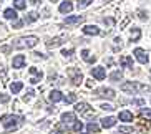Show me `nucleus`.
Segmentation results:
<instances>
[{"mask_svg": "<svg viewBox=\"0 0 151 134\" xmlns=\"http://www.w3.org/2000/svg\"><path fill=\"white\" fill-rule=\"evenodd\" d=\"M115 124H116V118H113V116H108V118H103L101 119L103 128H113Z\"/></svg>", "mask_w": 151, "mask_h": 134, "instance_id": "dca6fc26", "label": "nucleus"}, {"mask_svg": "<svg viewBox=\"0 0 151 134\" xmlns=\"http://www.w3.org/2000/svg\"><path fill=\"white\" fill-rule=\"evenodd\" d=\"M101 109H105V111H113L115 108L111 106V104H106V103H105V104H101Z\"/></svg>", "mask_w": 151, "mask_h": 134, "instance_id": "4c0bfd02", "label": "nucleus"}, {"mask_svg": "<svg viewBox=\"0 0 151 134\" xmlns=\"http://www.w3.org/2000/svg\"><path fill=\"white\" fill-rule=\"evenodd\" d=\"M22 88H23V83H22V81H14V83L10 85V91H12L14 94L20 93V91H22Z\"/></svg>", "mask_w": 151, "mask_h": 134, "instance_id": "a211bd4d", "label": "nucleus"}, {"mask_svg": "<svg viewBox=\"0 0 151 134\" xmlns=\"http://www.w3.org/2000/svg\"><path fill=\"white\" fill-rule=\"evenodd\" d=\"M52 2H57V0H52Z\"/></svg>", "mask_w": 151, "mask_h": 134, "instance_id": "49530a36", "label": "nucleus"}, {"mask_svg": "<svg viewBox=\"0 0 151 134\" xmlns=\"http://www.w3.org/2000/svg\"><path fill=\"white\" fill-rule=\"evenodd\" d=\"M86 128H88L90 133H98V131H100V126L95 124V123H88V124H86Z\"/></svg>", "mask_w": 151, "mask_h": 134, "instance_id": "c85d7f7f", "label": "nucleus"}, {"mask_svg": "<svg viewBox=\"0 0 151 134\" xmlns=\"http://www.w3.org/2000/svg\"><path fill=\"white\" fill-rule=\"evenodd\" d=\"M139 114H141V118H146V119H151V109H146V108H143Z\"/></svg>", "mask_w": 151, "mask_h": 134, "instance_id": "c756f323", "label": "nucleus"}, {"mask_svg": "<svg viewBox=\"0 0 151 134\" xmlns=\"http://www.w3.org/2000/svg\"><path fill=\"white\" fill-rule=\"evenodd\" d=\"M81 58H83L85 61H88V63H95V61H96V56H91L88 50H83V51H81Z\"/></svg>", "mask_w": 151, "mask_h": 134, "instance_id": "412c9836", "label": "nucleus"}, {"mask_svg": "<svg viewBox=\"0 0 151 134\" xmlns=\"http://www.w3.org/2000/svg\"><path fill=\"white\" fill-rule=\"evenodd\" d=\"M33 94H35V91H33V89H28L27 91V94H25V101H28V99H32V96H33Z\"/></svg>", "mask_w": 151, "mask_h": 134, "instance_id": "f704fd0d", "label": "nucleus"}, {"mask_svg": "<svg viewBox=\"0 0 151 134\" xmlns=\"http://www.w3.org/2000/svg\"><path fill=\"white\" fill-rule=\"evenodd\" d=\"M28 73L32 75V78H30V83H32V85L40 83L42 78H43V73H42L40 70H37V68H30V70H28Z\"/></svg>", "mask_w": 151, "mask_h": 134, "instance_id": "0eeeda50", "label": "nucleus"}, {"mask_svg": "<svg viewBox=\"0 0 151 134\" xmlns=\"http://www.w3.org/2000/svg\"><path fill=\"white\" fill-rule=\"evenodd\" d=\"M63 38H53V40H50L48 43H47V46H48V48H55V46H58V45H62L63 43Z\"/></svg>", "mask_w": 151, "mask_h": 134, "instance_id": "5701e85b", "label": "nucleus"}, {"mask_svg": "<svg viewBox=\"0 0 151 134\" xmlns=\"http://www.w3.org/2000/svg\"><path fill=\"white\" fill-rule=\"evenodd\" d=\"M81 129H83V123L81 121H76L75 124H73V131L75 133H81Z\"/></svg>", "mask_w": 151, "mask_h": 134, "instance_id": "7c9ffc66", "label": "nucleus"}, {"mask_svg": "<svg viewBox=\"0 0 151 134\" xmlns=\"http://www.w3.org/2000/svg\"><path fill=\"white\" fill-rule=\"evenodd\" d=\"M35 20H38V14H37V12H30V14L25 17V22L27 23H32V22H35Z\"/></svg>", "mask_w": 151, "mask_h": 134, "instance_id": "b1692460", "label": "nucleus"}, {"mask_svg": "<svg viewBox=\"0 0 151 134\" xmlns=\"http://www.w3.org/2000/svg\"><path fill=\"white\" fill-rule=\"evenodd\" d=\"M62 121H63V124H71V123H75V121H76L75 113H63V114H62Z\"/></svg>", "mask_w": 151, "mask_h": 134, "instance_id": "ddd939ff", "label": "nucleus"}, {"mask_svg": "<svg viewBox=\"0 0 151 134\" xmlns=\"http://www.w3.org/2000/svg\"><path fill=\"white\" fill-rule=\"evenodd\" d=\"M0 51H2V53H9V51H10V46H9V45H4V46L0 48Z\"/></svg>", "mask_w": 151, "mask_h": 134, "instance_id": "58836bf2", "label": "nucleus"}, {"mask_svg": "<svg viewBox=\"0 0 151 134\" xmlns=\"http://www.w3.org/2000/svg\"><path fill=\"white\" fill-rule=\"evenodd\" d=\"M120 65L123 68H133V58L128 56V55H124V56H121V58H120Z\"/></svg>", "mask_w": 151, "mask_h": 134, "instance_id": "4468645a", "label": "nucleus"}, {"mask_svg": "<svg viewBox=\"0 0 151 134\" xmlns=\"http://www.w3.org/2000/svg\"><path fill=\"white\" fill-rule=\"evenodd\" d=\"M133 55L136 56V60H138L139 63H141V65H146L148 60H150V58H148V55H146V51H145L143 48H134Z\"/></svg>", "mask_w": 151, "mask_h": 134, "instance_id": "6e6552de", "label": "nucleus"}, {"mask_svg": "<svg viewBox=\"0 0 151 134\" xmlns=\"http://www.w3.org/2000/svg\"><path fill=\"white\" fill-rule=\"evenodd\" d=\"M14 5L17 10H23L25 7H27V4H25V0H14Z\"/></svg>", "mask_w": 151, "mask_h": 134, "instance_id": "cd10ccee", "label": "nucleus"}, {"mask_svg": "<svg viewBox=\"0 0 151 134\" xmlns=\"http://www.w3.org/2000/svg\"><path fill=\"white\" fill-rule=\"evenodd\" d=\"M25 61H27V60H25V56H23V55H17V56L12 60V66L17 68V70H20V68L25 66Z\"/></svg>", "mask_w": 151, "mask_h": 134, "instance_id": "9d476101", "label": "nucleus"}, {"mask_svg": "<svg viewBox=\"0 0 151 134\" xmlns=\"http://www.w3.org/2000/svg\"><path fill=\"white\" fill-rule=\"evenodd\" d=\"M40 2H42V0H30V4H32V5H38Z\"/></svg>", "mask_w": 151, "mask_h": 134, "instance_id": "37998d69", "label": "nucleus"}, {"mask_svg": "<svg viewBox=\"0 0 151 134\" xmlns=\"http://www.w3.org/2000/svg\"><path fill=\"white\" fill-rule=\"evenodd\" d=\"M0 123L4 124L5 131L7 133H12V131L18 129V126L23 123V118L22 116H15V114H4L0 118Z\"/></svg>", "mask_w": 151, "mask_h": 134, "instance_id": "f257e3e1", "label": "nucleus"}, {"mask_svg": "<svg viewBox=\"0 0 151 134\" xmlns=\"http://www.w3.org/2000/svg\"><path fill=\"white\" fill-rule=\"evenodd\" d=\"M129 36H131V40L133 41H138L139 38H141V30L136 27H133L131 30H129Z\"/></svg>", "mask_w": 151, "mask_h": 134, "instance_id": "6ab92c4d", "label": "nucleus"}, {"mask_svg": "<svg viewBox=\"0 0 151 134\" xmlns=\"http://www.w3.org/2000/svg\"><path fill=\"white\" fill-rule=\"evenodd\" d=\"M91 76H93L95 80L101 81V80H105V78H106V71H105V68H103V66H96V68H93V70H91Z\"/></svg>", "mask_w": 151, "mask_h": 134, "instance_id": "1a4fd4ad", "label": "nucleus"}, {"mask_svg": "<svg viewBox=\"0 0 151 134\" xmlns=\"http://www.w3.org/2000/svg\"><path fill=\"white\" fill-rule=\"evenodd\" d=\"M133 133V128H129V126H120V129H118V134H131Z\"/></svg>", "mask_w": 151, "mask_h": 134, "instance_id": "bb28decb", "label": "nucleus"}, {"mask_svg": "<svg viewBox=\"0 0 151 134\" xmlns=\"http://www.w3.org/2000/svg\"><path fill=\"white\" fill-rule=\"evenodd\" d=\"M9 101H10V96H9V94L0 93V103H9Z\"/></svg>", "mask_w": 151, "mask_h": 134, "instance_id": "473e14b6", "label": "nucleus"}, {"mask_svg": "<svg viewBox=\"0 0 151 134\" xmlns=\"http://www.w3.org/2000/svg\"><path fill=\"white\" fill-rule=\"evenodd\" d=\"M60 12H62V14H70L71 10H73V4H71L70 0H67V2H63L62 5H60Z\"/></svg>", "mask_w": 151, "mask_h": 134, "instance_id": "f3484780", "label": "nucleus"}, {"mask_svg": "<svg viewBox=\"0 0 151 134\" xmlns=\"http://www.w3.org/2000/svg\"><path fill=\"white\" fill-rule=\"evenodd\" d=\"M121 91H124V93H138V91H141V93H146V91H150V86L146 85H139V83H134V81H126V83H123L121 85Z\"/></svg>", "mask_w": 151, "mask_h": 134, "instance_id": "f03ea898", "label": "nucleus"}, {"mask_svg": "<svg viewBox=\"0 0 151 134\" xmlns=\"http://www.w3.org/2000/svg\"><path fill=\"white\" fill-rule=\"evenodd\" d=\"M105 2H111V0H105Z\"/></svg>", "mask_w": 151, "mask_h": 134, "instance_id": "c03bdc74", "label": "nucleus"}, {"mask_svg": "<svg viewBox=\"0 0 151 134\" xmlns=\"http://www.w3.org/2000/svg\"><path fill=\"white\" fill-rule=\"evenodd\" d=\"M78 134H85V133H78Z\"/></svg>", "mask_w": 151, "mask_h": 134, "instance_id": "a18cd8bd", "label": "nucleus"}, {"mask_svg": "<svg viewBox=\"0 0 151 134\" xmlns=\"http://www.w3.org/2000/svg\"><path fill=\"white\" fill-rule=\"evenodd\" d=\"M118 118H120V121H133V113H129V111H121L120 114H118Z\"/></svg>", "mask_w": 151, "mask_h": 134, "instance_id": "aec40b11", "label": "nucleus"}, {"mask_svg": "<svg viewBox=\"0 0 151 134\" xmlns=\"http://www.w3.org/2000/svg\"><path fill=\"white\" fill-rule=\"evenodd\" d=\"M95 94H96L98 98H108V99H113L115 98V91L111 88H100L95 91Z\"/></svg>", "mask_w": 151, "mask_h": 134, "instance_id": "423d86ee", "label": "nucleus"}, {"mask_svg": "<svg viewBox=\"0 0 151 134\" xmlns=\"http://www.w3.org/2000/svg\"><path fill=\"white\" fill-rule=\"evenodd\" d=\"M131 103H133L134 106H143V104H145V99H133Z\"/></svg>", "mask_w": 151, "mask_h": 134, "instance_id": "e433bc0d", "label": "nucleus"}, {"mask_svg": "<svg viewBox=\"0 0 151 134\" xmlns=\"http://www.w3.org/2000/svg\"><path fill=\"white\" fill-rule=\"evenodd\" d=\"M37 43H38V36L30 35V36H23V38H18L17 43H14V46H15V48H33Z\"/></svg>", "mask_w": 151, "mask_h": 134, "instance_id": "7ed1b4c3", "label": "nucleus"}, {"mask_svg": "<svg viewBox=\"0 0 151 134\" xmlns=\"http://www.w3.org/2000/svg\"><path fill=\"white\" fill-rule=\"evenodd\" d=\"M83 22V17L81 15H73V17H67V20H65V23L67 25H78V23Z\"/></svg>", "mask_w": 151, "mask_h": 134, "instance_id": "2eb2a0df", "label": "nucleus"}, {"mask_svg": "<svg viewBox=\"0 0 151 134\" xmlns=\"http://www.w3.org/2000/svg\"><path fill=\"white\" fill-rule=\"evenodd\" d=\"M110 80L111 81H120V80H123V73L121 71H113L110 75Z\"/></svg>", "mask_w": 151, "mask_h": 134, "instance_id": "393cba45", "label": "nucleus"}, {"mask_svg": "<svg viewBox=\"0 0 151 134\" xmlns=\"http://www.w3.org/2000/svg\"><path fill=\"white\" fill-rule=\"evenodd\" d=\"M68 76H70V80L73 85H80L81 81H83V75L76 68H68Z\"/></svg>", "mask_w": 151, "mask_h": 134, "instance_id": "39448f33", "label": "nucleus"}, {"mask_svg": "<svg viewBox=\"0 0 151 134\" xmlns=\"http://www.w3.org/2000/svg\"><path fill=\"white\" fill-rule=\"evenodd\" d=\"M75 111H76V113H80L81 116H85V118H93V116H95L93 108L90 106L88 103H85V101H81V103H76V104H75Z\"/></svg>", "mask_w": 151, "mask_h": 134, "instance_id": "20e7f679", "label": "nucleus"}, {"mask_svg": "<svg viewBox=\"0 0 151 134\" xmlns=\"http://www.w3.org/2000/svg\"><path fill=\"white\" fill-rule=\"evenodd\" d=\"M139 18H141V20H146L148 18V15L145 14V10H139Z\"/></svg>", "mask_w": 151, "mask_h": 134, "instance_id": "ea45409f", "label": "nucleus"}, {"mask_svg": "<svg viewBox=\"0 0 151 134\" xmlns=\"http://www.w3.org/2000/svg\"><path fill=\"white\" fill-rule=\"evenodd\" d=\"M4 17L9 18V20H17L18 15H17V12H15L14 9H7V10L4 12Z\"/></svg>", "mask_w": 151, "mask_h": 134, "instance_id": "4be33fe9", "label": "nucleus"}, {"mask_svg": "<svg viewBox=\"0 0 151 134\" xmlns=\"http://www.w3.org/2000/svg\"><path fill=\"white\" fill-rule=\"evenodd\" d=\"M90 5V0H78V9H85Z\"/></svg>", "mask_w": 151, "mask_h": 134, "instance_id": "2f4dec72", "label": "nucleus"}, {"mask_svg": "<svg viewBox=\"0 0 151 134\" xmlns=\"http://www.w3.org/2000/svg\"><path fill=\"white\" fill-rule=\"evenodd\" d=\"M23 25V22H20V20H14V23H12V28H20Z\"/></svg>", "mask_w": 151, "mask_h": 134, "instance_id": "c9c22d12", "label": "nucleus"}, {"mask_svg": "<svg viewBox=\"0 0 151 134\" xmlns=\"http://www.w3.org/2000/svg\"><path fill=\"white\" fill-rule=\"evenodd\" d=\"M48 99L52 101V103H58V101H63V94H62V91H58V89H53V91H50Z\"/></svg>", "mask_w": 151, "mask_h": 134, "instance_id": "9b49d317", "label": "nucleus"}, {"mask_svg": "<svg viewBox=\"0 0 151 134\" xmlns=\"http://www.w3.org/2000/svg\"><path fill=\"white\" fill-rule=\"evenodd\" d=\"M52 134H67V133H63V131H60V129H57V128H55Z\"/></svg>", "mask_w": 151, "mask_h": 134, "instance_id": "79ce46f5", "label": "nucleus"}, {"mask_svg": "<svg viewBox=\"0 0 151 134\" xmlns=\"http://www.w3.org/2000/svg\"><path fill=\"white\" fill-rule=\"evenodd\" d=\"M103 22L108 23V25H113V23H115V20H113V18H103Z\"/></svg>", "mask_w": 151, "mask_h": 134, "instance_id": "a19ab883", "label": "nucleus"}, {"mask_svg": "<svg viewBox=\"0 0 151 134\" xmlns=\"http://www.w3.org/2000/svg\"><path fill=\"white\" fill-rule=\"evenodd\" d=\"M81 30H83L85 35H100V28L95 27V25H85Z\"/></svg>", "mask_w": 151, "mask_h": 134, "instance_id": "f8f14e48", "label": "nucleus"}, {"mask_svg": "<svg viewBox=\"0 0 151 134\" xmlns=\"http://www.w3.org/2000/svg\"><path fill=\"white\" fill-rule=\"evenodd\" d=\"M63 101H65L67 104H70V103H75V101H76V94H75V93H70L68 96H63Z\"/></svg>", "mask_w": 151, "mask_h": 134, "instance_id": "a878e982", "label": "nucleus"}, {"mask_svg": "<svg viewBox=\"0 0 151 134\" xmlns=\"http://www.w3.org/2000/svg\"><path fill=\"white\" fill-rule=\"evenodd\" d=\"M73 53H75V50H73V48H68V50H63V51H62L63 56H71Z\"/></svg>", "mask_w": 151, "mask_h": 134, "instance_id": "72a5a7b5", "label": "nucleus"}]
</instances>
